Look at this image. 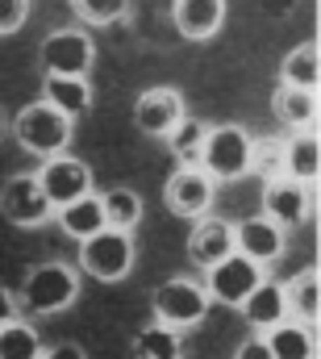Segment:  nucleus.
<instances>
[{"label":"nucleus","instance_id":"nucleus-17","mask_svg":"<svg viewBox=\"0 0 321 359\" xmlns=\"http://www.w3.org/2000/svg\"><path fill=\"white\" fill-rule=\"evenodd\" d=\"M42 100L71 121V117L92 109V84L88 80H71V76H46L42 80Z\"/></svg>","mask_w":321,"mask_h":359},{"label":"nucleus","instance_id":"nucleus-29","mask_svg":"<svg viewBox=\"0 0 321 359\" xmlns=\"http://www.w3.org/2000/svg\"><path fill=\"white\" fill-rule=\"evenodd\" d=\"M71 8L88 25H113L130 13V0H71Z\"/></svg>","mask_w":321,"mask_h":359},{"label":"nucleus","instance_id":"nucleus-6","mask_svg":"<svg viewBox=\"0 0 321 359\" xmlns=\"http://www.w3.org/2000/svg\"><path fill=\"white\" fill-rule=\"evenodd\" d=\"M96 59V42L83 29H55L42 38L38 46V63L46 76H71V80H88Z\"/></svg>","mask_w":321,"mask_h":359},{"label":"nucleus","instance_id":"nucleus-34","mask_svg":"<svg viewBox=\"0 0 321 359\" xmlns=\"http://www.w3.org/2000/svg\"><path fill=\"white\" fill-rule=\"evenodd\" d=\"M4 138H8V117L0 113V142H4Z\"/></svg>","mask_w":321,"mask_h":359},{"label":"nucleus","instance_id":"nucleus-15","mask_svg":"<svg viewBox=\"0 0 321 359\" xmlns=\"http://www.w3.org/2000/svg\"><path fill=\"white\" fill-rule=\"evenodd\" d=\"M171 21L184 38L205 42L226 25V0H175L171 4Z\"/></svg>","mask_w":321,"mask_h":359},{"label":"nucleus","instance_id":"nucleus-9","mask_svg":"<svg viewBox=\"0 0 321 359\" xmlns=\"http://www.w3.org/2000/svg\"><path fill=\"white\" fill-rule=\"evenodd\" d=\"M0 213L8 226H21V230H38L55 217L50 201L42 196L38 176H13L0 184Z\"/></svg>","mask_w":321,"mask_h":359},{"label":"nucleus","instance_id":"nucleus-16","mask_svg":"<svg viewBox=\"0 0 321 359\" xmlns=\"http://www.w3.org/2000/svg\"><path fill=\"white\" fill-rule=\"evenodd\" d=\"M242 318L254 334H267L275 330L280 322H288V301H284V284L275 280H263L246 301H242Z\"/></svg>","mask_w":321,"mask_h":359},{"label":"nucleus","instance_id":"nucleus-20","mask_svg":"<svg viewBox=\"0 0 321 359\" xmlns=\"http://www.w3.org/2000/svg\"><path fill=\"white\" fill-rule=\"evenodd\" d=\"M317 168H321V142H317V134H313V130H305V134L288 138V147H284V176L296 180V184H305V188H313Z\"/></svg>","mask_w":321,"mask_h":359},{"label":"nucleus","instance_id":"nucleus-4","mask_svg":"<svg viewBox=\"0 0 321 359\" xmlns=\"http://www.w3.org/2000/svg\"><path fill=\"white\" fill-rule=\"evenodd\" d=\"M205 176L213 180H242L250 176V134L242 126H209L205 151L196 163Z\"/></svg>","mask_w":321,"mask_h":359},{"label":"nucleus","instance_id":"nucleus-24","mask_svg":"<svg viewBox=\"0 0 321 359\" xmlns=\"http://www.w3.org/2000/svg\"><path fill=\"white\" fill-rule=\"evenodd\" d=\"M130 359H184V339L151 322L130 339Z\"/></svg>","mask_w":321,"mask_h":359},{"label":"nucleus","instance_id":"nucleus-14","mask_svg":"<svg viewBox=\"0 0 321 359\" xmlns=\"http://www.w3.org/2000/svg\"><path fill=\"white\" fill-rule=\"evenodd\" d=\"M230 255H234V226L226 217H200L188 234V259L200 271H209Z\"/></svg>","mask_w":321,"mask_h":359},{"label":"nucleus","instance_id":"nucleus-5","mask_svg":"<svg viewBox=\"0 0 321 359\" xmlns=\"http://www.w3.org/2000/svg\"><path fill=\"white\" fill-rule=\"evenodd\" d=\"M76 264H80L83 276H92L100 284H117V280H125V271L134 268V238L121 234V230H100L88 243H80Z\"/></svg>","mask_w":321,"mask_h":359},{"label":"nucleus","instance_id":"nucleus-26","mask_svg":"<svg viewBox=\"0 0 321 359\" xmlns=\"http://www.w3.org/2000/svg\"><path fill=\"white\" fill-rule=\"evenodd\" d=\"M284 301H288V313H296L301 326H313L317 322V271L313 268L296 271L284 288Z\"/></svg>","mask_w":321,"mask_h":359},{"label":"nucleus","instance_id":"nucleus-21","mask_svg":"<svg viewBox=\"0 0 321 359\" xmlns=\"http://www.w3.org/2000/svg\"><path fill=\"white\" fill-rule=\"evenodd\" d=\"M55 217H59V230H63L67 238H76V243H88L92 234L104 230V213H100V196H96V192L83 196V201L63 205V209H55Z\"/></svg>","mask_w":321,"mask_h":359},{"label":"nucleus","instance_id":"nucleus-25","mask_svg":"<svg viewBox=\"0 0 321 359\" xmlns=\"http://www.w3.org/2000/svg\"><path fill=\"white\" fill-rule=\"evenodd\" d=\"M205 134H209V126H205L200 117H192V113H184V117H179V126L167 134V147H171V155H175V163H179V168H196V163H200Z\"/></svg>","mask_w":321,"mask_h":359},{"label":"nucleus","instance_id":"nucleus-27","mask_svg":"<svg viewBox=\"0 0 321 359\" xmlns=\"http://www.w3.org/2000/svg\"><path fill=\"white\" fill-rule=\"evenodd\" d=\"M0 359H42V339L29 322H8L0 330Z\"/></svg>","mask_w":321,"mask_h":359},{"label":"nucleus","instance_id":"nucleus-30","mask_svg":"<svg viewBox=\"0 0 321 359\" xmlns=\"http://www.w3.org/2000/svg\"><path fill=\"white\" fill-rule=\"evenodd\" d=\"M29 21V0H0V34H13Z\"/></svg>","mask_w":321,"mask_h":359},{"label":"nucleus","instance_id":"nucleus-32","mask_svg":"<svg viewBox=\"0 0 321 359\" xmlns=\"http://www.w3.org/2000/svg\"><path fill=\"white\" fill-rule=\"evenodd\" d=\"M42 359H88V351L76 343H55V347H42Z\"/></svg>","mask_w":321,"mask_h":359},{"label":"nucleus","instance_id":"nucleus-23","mask_svg":"<svg viewBox=\"0 0 321 359\" xmlns=\"http://www.w3.org/2000/svg\"><path fill=\"white\" fill-rule=\"evenodd\" d=\"M317 46L313 42H301V46H292L288 55H284V63H280V84L284 88H301V92H317Z\"/></svg>","mask_w":321,"mask_h":359},{"label":"nucleus","instance_id":"nucleus-22","mask_svg":"<svg viewBox=\"0 0 321 359\" xmlns=\"http://www.w3.org/2000/svg\"><path fill=\"white\" fill-rule=\"evenodd\" d=\"M100 213H104V230L134 234V226L142 222V196L134 188H109L100 192Z\"/></svg>","mask_w":321,"mask_h":359},{"label":"nucleus","instance_id":"nucleus-28","mask_svg":"<svg viewBox=\"0 0 321 359\" xmlns=\"http://www.w3.org/2000/svg\"><path fill=\"white\" fill-rule=\"evenodd\" d=\"M284 147L288 138H250V172L263 184L284 176Z\"/></svg>","mask_w":321,"mask_h":359},{"label":"nucleus","instance_id":"nucleus-11","mask_svg":"<svg viewBox=\"0 0 321 359\" xmlns=\"http://www.w3.org/2000/svg\"><path fill=\"white\" fill-rule=\"evenodd\" d=\"M213 192H217V184L205 176L200 168H175L171 180H167L163 201H167V209H171L175 217L200 222V217L209 213V205H213Z\"/></svg>","mask_w":321,"mask_h":359},{"label":"nucleus","instance_id":"nucleus-7","mask_svg":"<svg viewBox=\"0 0 321 359\" xmlns=\"http://www.w3.org/2000/svg\"><path fill=\"white\" fill-rule=\"evenodd\" d=\"M38 176V188H42V196L50 201V209H63V205H71V201H83V196H92V168L76 159V155H55V159H46L42 163V172H34Z\"/></svg>","mask_w":321,"mask_h":359},{"label":"nucleus","instance_id":"nucleus-18","mask_svg":"<svg viewBox=\"0 0 321 359\" xmlns=\"http://www.w3.org/2000/svg\"><path fill=\"white\" fill-rule=\"evenodd\" d=\"M263 343H267L271 359H313L317 355V334H313V326H301V322H292V318L280 322L275 330H267Z\"/></svg>","mask_w":321,"mask_h":359},{"label":"nucleus","instance_id":"nucleus-19","mask_svg":"<svg viewBox=\"0 0 321 359\" xmlns=\"http://www.w3.org/2000/svg\"><path fill=\"white\" fill-rule=\"evenodd\" d=\"M271 113L280 117V126L305 134V130H313V121H317V92H301V88H284V84H280L275 96H271Z\"/></svg>","mask_w":321,"mask_h":359},{"label":"nucleus","instance_id":"nucleus-31","mask_svg":"<svg viewBox=\"0 0 321 359\" xmlns=\"http://www.w3.org/2000/svg\"><path fill=\"white\" fill-rule=\"evenodd\" d=\"M234 359H271V351H267L263 334H250L246 343H238V351H234Z\"/></svg>","mask_w":321,"mask_h":359},{"label":"nucleus","instance_id":"nucleus-8","mask_svg":"<svg viewBox=\"0 0 321 359\" xmlns=\"http://www.w3.org/2000/svg\"><path fill=\"white\" fill-rule=\"evenodd\" d=\"M267 276L259 264H250V259H242V255H230V259H221L217 268L205 271V297L209 301H217V305H230V309H242V301L263 284Z\"/></svg>","mask_w":321,"mask_h":359},{"label":"nucleus","instance_id":"nucleus-10","mask_svg":"<svg viewBox=\"0 0 321 359\" xmlns=\"http://www.w3.org/2000/svg\"><path fill=\"white\" fill-rule=\"evenodd\" d=\"M309 213H313V188H305V184H296V180H288V176L263 184V217L275 222L284 234L296 230V226H305Z\"/></svg>","mask_w":321,"mask_h":359},{"label":"nucleus","instance_id":"nucleus-33","mask_svg":"<svg viewBox=\"0 0 321 359\" xmlns=\"http://www.w3.org/2000/svg\"><path fill=\"white\" fill-rule=\"evenodd\" d=\"M17 313H21V309H17V297L0 284V330H4L8 322H17Z\"/></svg>","mask_w":321,"mask_h":359},{"label":"nucleus","instance_id":"nucleus-2","mask_svg":"<svg viewBox=\"0 0 321 359\" xmlns=\"http://www.w3.org/2000/svg\"><path fill=\"white\" fill-rule=\"evenodd\" d=\"M8 134L17 138V147H25L29 155H38L42 163L55 159V155H67V142H71V121L63 113H55L46 100H34L25 104L13 121H8Z\"/></svg>","mask_w":321,"mask_h":359},{"label":"nucleus","instance_id":"nucleus-1","mask_svg":"<svg viewBox=\"0 0 321 359\" xmlns=\"http://www.w3.org/2000/svg\"><path fill=\"white\" fill-rule=\"evenodd\" d=\"M13 297H17L21 313H29V318H55V313H63V309L76 305L80 276H76V268L50 259V264L29 268V276L21 280V292H13Z\"/></svg>","mask_w":321,"mask_h":359},{"label":"nucleus","instance_id":"nucleus-3","mask_svg":"<svg viewBox=\"0 0 321 359\" xmlns=\"http://www.w3.org/2000/svg\"><path fill=\"white\" fill-rule=\"evenodd\" d=\"M151 309H155V326H167V330L184 334V330H192V326L205 322V313H209V297H205V288H200L196 280H188V276H171V280H163L159 288H155Z\"/></svg>","mask_w":321,"mask_h":359},{"label":"nucleus","instance_id":"nucleus-12","mask_svg":"<svg viewBox=\"0 0 321 359\" xmlns=\"http://www.w3.org/2000/svg\"><path fill=\"white\" fill-rule=\"evenodd\" d=\"M284 243H288V234H284L275 222H267L263 213L242 217L238 226H234V255L250 259V264H259V268L275 264V259L284 255Z\"/></svg>","mask_w":321,"mask_h":359},{"label":"nucleus","instance_id":"nucleus-13","mask_svg":"<svg viewBox=\"0 0 321 359\" xmlns=\"http://www.w3.org/2000/svg\"><path fill=\"white\" fill-rule=\"evenodd\" d=\"M184 113H188V109H184V96L175 88H146L134 100V126H138V134H146V138H167V134L179 126Z\"/></svg>","mask_w":321,"mask_h":359}]
</instances>
